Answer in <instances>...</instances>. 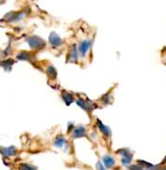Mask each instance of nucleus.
I'll use <instances>...</instances> for the list:
<instances>
[{
    "instance_id": "f257e3e1",
    "label": "nucleus",
    "mask_w": 166,
    "mask_h": 170,
    "mask_svg": "<svg viewBox=\"0 0 166 170\" xmlns=\"http://www.w3.org/2000/svg\"><path fill=\"white\" fill-rule=\"evenodd\" d=\"M50 40L52 44H54V45H58L60 44L62 41H61V38H60L55 33H51L50 37Z\"/></svg>"
}]
</instances>
